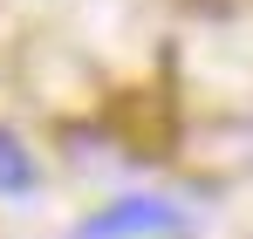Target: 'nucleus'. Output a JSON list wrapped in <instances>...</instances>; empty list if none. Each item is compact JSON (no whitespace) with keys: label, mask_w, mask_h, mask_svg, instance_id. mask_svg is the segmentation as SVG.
Wrapping results in <instances>:
<instances>
[{"label":"nucleus","mask_w":253,"mask_h":239,"mask_svg":"<svg viewBox=\"0 0 253 239\" xmlns=\"http://www.w3.org/2000/svg\"><path fill=\"white\" fill-rule=\"evenodd\" d=\"M178 205L171 199H117L110 212H96L83 226V239H137V233H171Z\"/></svg>","instance_id":"1"},{"label":"nucleus","mask_w":253,"mask_h":239,"mask_svg":"<svg viewBox=\"0 0 253 239\" xmlns=\"http://www.w3.org/2000/svg\"><path fill=\"white\" fill-rule=\"evenodd\" d=\"M28 185H35V158L0 130V192H28Z\"/></svg>","instance_id":"2"}]
</instances>
